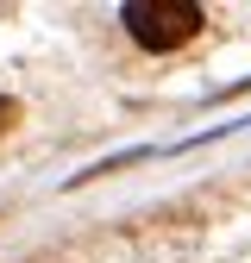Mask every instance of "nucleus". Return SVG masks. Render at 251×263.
Here are the masks:
<instances>
[{
    "label": "nucleus",
    "mask_w": 251,
    "mask_h": 263,
    "mask_svg": "<svg viewBox=\"0 0 251 263\" xmlns=\"http://www.w3.org/2000/svg\"><path fill=\"white\" fill-rule=\"evenodd\" d=\"M126 31L145 50H176L201 31V7L195 0H132L126 7Z\"/></svg>",
    "instance_id": "nucleus-1"
}]
</instances>
